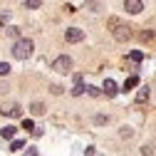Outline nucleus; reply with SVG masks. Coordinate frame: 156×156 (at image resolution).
Instances as JSON below:
<instances>
[{"label": "nucleus", "instance_id": "obj_1", "mask_svg": "<svg viewBox=\"0 0 156 156\" xmlns=\"http://www.w3.org/2000/svg\"><path fill=\"white\" fill-rule=\"evenodd\" d=\"M107 30H112V37L116 42H129L134 37V27L129 23H124L122 17H116V15H112L107 20Z\"/></svg>", "mask_w": 156, "mask_h": 156}, {"label": "nucleus", "instance_id": "obj_2", "mask_svg": "<svg viewBox=\"0 0 156 156\" xmlns=\"http://www.w3.org/2000/svg\"><path fill=\"white\" fill-rule=\"evenodd\" d=\"M32 50H35L32 40H17L12 45V57H15V60H27V57L32 55Z\"/></svg>", "mask_w": 156, "mask_h": 156}, {"label": "nucleus", "instance_id": "obj_3", "mask_svg": "<svg viewBox=\"0 0 156 156\" xmlns=\"http://www.w3.org/2000/svg\"><path fill=\"white\" fill-rule=\"evenodd\" d=\"M52 69H55L57 74H69V72H72V57L60 55V57H57V60L52 62Z\"/></svg>", "mask_w": 156, "mask_h": 156}, {"label": "nucleus", "instance_id": "obj_4", "mask_svg": "<svg viewBox=\"0 0 156 156\" xmlns=\"http://www.w3.org/2000/svg\"><path fill=\"white\" fill-rule=\"evenodd\" d=\"M65 40H67V42H82V40H84V30H80V27H67V30H65Z\"/></svg>", "mask_w": 156, "mask_h": 156}, {"label": "nucleus", "instance_id": "obj_5", "mask_svg": "<svg viewBox=\"0 0 156 156\" xmlns=\"http://www.w3.org/2000/svg\"><path fill=\"white\" fill-rule=\"evenodd\" d=\"M124 10L131 12V15H136V12L144 10V3H141V0H124Z\"/></svg>", "mask_w": 156, "mask_h": 156}, {"label": "nucleus", "instance_id": "obj_6", "mask_svg": "<svg viewBox=\"0 0 156 156\" xmlns=\"http://www.w3.org/2000/svg\"><path fill=\"white\" fill-rule=\"evenodd\" d=\"M0 112H3V114H8V116H23V109H20V104H5Z\"/></svg>", "mask_w": 156, "mask_h": 156}, {"label": "nucleus", "instance_id": "obj_7", "mask_svg": "<svg viewBox=\"0 0 156 156\" xmlns=\"http://www.w3.org/2000/svg\"><path fill=\"white\" fill-rule=\"evenodd\" d=\"M84 89H87V87L82 84V74H74V89H72V94H74V97H80Z\"/></svg>", "mask_w": 156, "mask_h": 156}, {"label": "nucleus", "instance_id": "obj_8", "mask_svg": "<svg viewBox=\"0 0 156 156\" xmlns=\"http://www.w3.org/2000/svg\"><path fill=\"white\" fill-rule=\"evenodd\" d=\"M102 89H104L107 97H114L116 92H119V89H116V84H114V80H104V87H102Z\"/></svg>", "mask_w": 156, "mask_h": 156}, {"label": "nucleus", "instance_id": "obj_9", "mask_svg": "<svg viewBox=\"0 0 156 156\" xmlns=\"http://www.w3.org/2000/svg\"><path fill=\"white\" fill-rule=\"evenodd\" d=\"M30 112H32L35 116H40V114H45V104H42V102H32V104H30Z\"/></svg>", "mask_w": 156, "mask_h": 156}, {"label": "nucleus", "instance_id": "obj_10", "mask_svg": "<svg viewBox=\"0 0 156 156\" xmlns=\"http://www.w3.org/2000/svg\"><path fill=\"white\" fill-rule=\"evenodd\" d=\"M136 102H139V104L141 102H149V87H141L139 92H136Z\"/></svg>", "mask_w": 156, "mask_h": 156}, {"label": "nucleus", "instance_id": "obj_11", "mask_svg": "<svg viewBox=\"0 0 156 156\" xmlns=\"http://www.w3.org/2000/svg\"><path fill=\"white\" fill-rule=\"evenodd\" d=\"M136 84H139V77H136V74H134V77H129V80L124 82V87H122V89H124V92H129V89H134Z\"/></svg>", "mask_w": 156, "mask_h": 156}, {"label": "nucleus", "instance_id": "obj_12", "mask_svg": "<svg viewBox=\"0 0 156 156\" xmlns=\"http://www.w3.org/2000/svg\"><path fill=\"white\" fill-rule=\"evenodd\" d=\"M0 136H3V139H12L15 136V126H3L0 129Z\"/></svg>", "mask_w": 156, "mask_h": 156}, {"label": "nucleus", "instance_id": "obj_13", "mask_svg": "<svg viewBox=\"0 0 156 156\" xmlns=\"http://www.w3.org/2000/svg\"><path fill=\"white\" fill-rule=\"evenodd\" d=\"M129 60H131V62H141V60H144V52H139V50L129 52Z\"/></svg>", "mask_w": 156, "mask_h": 156}, {"label": "nucleus", "instance_id": "obj_14", "mask_svg": "<svg viewBox=\"0 0 156 156\" xmlns=\"http://www.w3.org/2000/svg\"><path fill=\"white\" fill-rule=\"evenodd\" d=\"M154 37H156V32H154V30H144V32H141V40H144V42H151Z\"/></svg>", "mask_w": 156, "mask_h": 156}, {"label": "nucleus", "instance_id": "obj_15", "mask_svg": "<svg viewBox=\"0 0 156 156\" xmlns=\"http://www.w3.org/2000/svg\"><path fill=\"white\" fill-rule=\"evenodd\" d=\"M119 136H122V139H131V136H134V131H131L129 126H122V131H119Z\"/></svg>", "mask_w": 156, "mask_h": 156}, {"label": "nucleus", "instance_id": "obj_16", "mask_svg": "<svg viewBox=\"0 0 156 156\" xmlns=\"http://www.w3.org/2000/svg\"><path fill=\"white\" fill-rule=\"evenodd\" d=\"M23 146H25V141H20V139H15V141L10 144V151H20Z\"/></svg>", "mask_w": 156, "mask_h": 156}, {"label": "nucleus", "instance_id": "obj_17", "mask_svg": "<svg viewBox=\"0 0 156 156\" xmlns=\"http://www.w3.org/2000/svg\"><path fill=\"white\" fill-rule=\"evenodd\" d=\"M5 74H10V65L8 62H0V77H5Z\"/></svg>", "mask_w": 156, "mask_h": 156}, {"label": "nucleus", "instance_id": "obj_18", "mask_svg": "<svg viewBox=\"0 0 156 156\" xmlns=\"http://www.w3.org/2000/svg\"><path fill=\"white\" fill-rule=\"evenodd\" d=\"M23 129H27V131H35V124H32V119H23Z\"/></svg>", "mask_w": 156, "mask_h": 156}, {"label": "nucleus", "instance_id": "obj_19", "mask_svg": "<svg viewBox=\"0 0 156 156\" xmlns=\"http://www.w3.org/2000/svg\"><path fill=\"white\" fill-rule=\"evenodd\" d=\"M42 3H40V0H30V3H25V8H30V10H35V8H40Z\"/></svg>", "mask_w": 156, "mask_h": 156}, {"label": "nucleus", "instance_id": "obj_20", "mask_svg": "<svg viewBox=\"0 0 156 156\" xmlns=\"http://www.w3.org/2000/svg\"><path fill=\"white\" fill-rule=\"evenodd\" d=\"M8 35L10 37H17V35H20V27H8Z\"/></svg>", "mask_w": 156, "mask_h": 156}, {"label": "nucleus", "instance_id": "obj_21", "mask_svg": "<svg viewBox=\"0 0 156 156\" xmlns=\"http://www.w3.org/2000/svg\"><path fill=\"white\" fill-rule=\"evenodd\" d=\"M87 92H89L92 97H99V94H102V92H99V89H97V87H87Z\"/></svg>", "mask_w": 156, "mask_h": 156}, {"label": "nucleus", "instance_id": "obj_22", "mask_svg": "<svg viewBox=\"0 0 156 156\" xmlns=\"http://www.w3.org/2000/svg\"><path fill=\"white\" fill-rule=\"evenodd\" d=\"M23 156H37V149H32V146H30V149H27Z\"/></svg>", "mask_w": 156, "mask_h": 156}, {"label": "nucleus", "instance_id": "obj_23", "mask_svg": "<svg viewBox=\"0 0 156 156\" xmlns=\"http://www.w3.org/2000/svg\"><path fill=\"white\" fill-rule=\"evenodd\" d=\"M8 89H10V87H8V82H0V94H5Z\"/></svg>", "mask_w": 156, "mask_h": 156}]
</instances>
